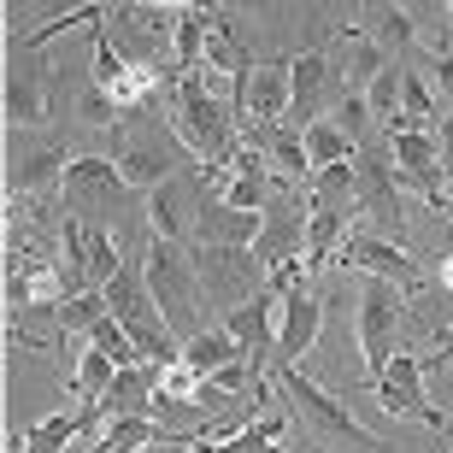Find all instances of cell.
<instances>
[{
	"instance_id": "1",
	"label": "cell",
	"mask_w": 453,
	"mask_h": 453,
	"mask_svg": "<svg viewBox=\"0 0 453 453\" xmlns=\"http://www.w3.org/2000/svg\"><path fill=\"white\" fill-rule=\"evenodd\" d=\"M142 277H148L153 301L165 312V330L177 342H195L206 324V288H201V265H195V248L188 242H148V259H142Z\"/></svg>"
},
{
	"instance_id": "2",
	"label": "cell",
	"mask_w": 453,
	"mask_h": 453,
	"mask_svg": "<svg viewBox=\"0 0 453 453\" xmlns=\"http://www.w3.org/2000/svg\"><path fill=\"white\" fill-rule=\"evenodd\" d=\"M271 383L283 388L288 418L301 424L319 448H359V453H388V448H395V441H383L377 430H365V424L353 418L336 395H324V388L312 383L301 365H277V371H271Z\"/></svg>"
},
{
	"instance_id": "3",
	"label": "cell",
	"mask_w": 453,
	"mask_h": 453,
	"mask_svg": "<svg viewBox=\"0 0 453 453\" xmlns=\"http://www.w3.org/2000/svg\"><path fill=\"white\" fill-rule=\"evenodd\" d=\"M171 130L183 135V148H195L206 165L235 159V112L201 83V71L171 83Z\"/></svg>"
},
{
	"instance_id": "4",
	"label": "cell",
	"mask_w": 453,
	"mask_h": 453,
	"mask_svg": "<svg viewBox=\"0 0 453 453\" xmlns=\"http://www.w3.org/2000/svg\"><path fill=\"white\" fill-rule=\"evenodd\" d=\"M118 130H124V142H118V177H124V188H159V183H171V177H177V159H183V148H177V142H183V135L171 130V124H159V118H124V124H118Z\"/></svg>"
},
{
	"instance_id": "5",
	"label": "cell",
	"mask_w": 453,
	"mask_h": 453,
	"mask_svg": "<svg viewBox=\"0 0 453 453\" xmlns=\"http://www.w3.org/2000/svg\"><path fill=\"white\" fill-rule=\"evenodd\" d=\"M353 177H359V212H365L371 235L401 242L406 230V201H401V171L388 159V135H371L353 153Z\"/></svg>"
},
{
	"instance_id": "6",
	"label": "cell",
	"mask_w": 453,
	"mask_h": 453,
	"mask_svg": "<svg viewBox=\"0 0 453 453\" xmlns=\"http://www.w3.org/2000/svg\"><path fill=\"white\" fill-rule=\"evenodd\" d=\"M59 195H65V219L88 224V230H106V219H112L118 206H130V188L118 177L112 153H77Z\"/></svg>"
},
{
	"instance_id": "7",
	"label": "cell",
	"mask_w": 453,
	"mask_h": 453,
	"mask_svg": "<svg viewBox=\"0 0 453 453\" xmlns=\"http://www.w3.org/2000/svg\"><path fill=\"white\" fill-rule=\"evenodd\" d=\"M195 265H201L206 306H219L224 319L242 312L253 295H265V277H271L253 248H195Z\"/></svg>"
},
{
	"instance_id": "8",
	"label": "cell",
	"mask_w": 453,
	"mask_h": 453,
	"mask_svg": "<svg viewBox=\"0 0 453 453\" xmlns=\"http://www.w3.org/2000/svg\"><path fill=\"white\" fill-rule=\"evenodd\" d=\"M406 288H395V283H377L371 277L365 288H359V359H365V377H371V388L383 383V371H388V359H395V330H401V319H406V301H401Z\"/></svg>"
},
{
	"instance_id": "9",
	"label": "cell",
	"mask_w": 453,
	"mask_h": 453,
	"mask_svg": "<svg viewBox=\"0 0 453 453\" xmlns=\"http://www.w3.org/2000/svg\"><path fill=\"white\" fill-rule=\"evenodd\" d=\"M336 259H342V265H353V271H365V277H377V283L424 288V265L401 248V242H383V235H348Z\"/></svg>"
},
{
	"instance_id": "10",
	"label": "cell",
	"mask_w": 453,
	"mask_h": 453,
	"mask_svg": "<svg viewBox=\"0 0 453 453\" xmlns=\"http://www.w3.org/2000/svg\"><path fill=\"white\" fill-rule=\"evenodd\" d=\"M288 101H295V71H288V59H259V65L248 71V83H242V112H248V124L277 130L288 118Z\"/></svg>"
},
{
	"instance_id": "11",
	"label": "cell",
	"mask_w": 453,
	"mask_h": 453,
	"mask_svg": "<svg viewBox=\"0 0 453 453\" xmlns=\"http://www.w3.org/2000/svg\"><path fill=\"white\" fill-rule=\"evenodd\" d=\"M295 71V101H288V130H312L324 118V101L336 95V65H330V53L324 48H306L288 59Z\"/></svg>"
},
{
	"instance_id": "12",
	"label": "cell",
	"mask_w": 453,
	"mask_h": 453,
	"mask_svg": "<svg viewBox=\"0 0 453 453\" xmlns=\"http://www.w3.org/2000/svg\"><path fill=\"white\" fill-rule=\"evenodd\" d=\"M319 336H324V301L312 295V288L288 295L283 319H277V353H271V371H277V365H301L306 353L319 348ZM271 371H265V377H271Z\"/></svg>"
},
{
	"instance_id": "13",
	"label": "cell",
	"mask_w": 453,
	"mask_h": 453,
	"mask_svg": "<svg viewBox=\"0 0 453 453\" xmlns=\"http://www.w3.org/2000/svg\"><path fill=\"white\" fill-rule=\"evenodd\" d=\"M377 401L388 406V412H406V418H424L430 430H441V406H430L424 401V359H412V353H395L388 359V371H383V383L371 388Z\"/></svg>"
},
{
	"instance_id": "14",
	"label": "cell",
	"mask_w": 453,
	"mask_h": 453,
	"mask_svg": "<svg viewBox=\"0 0 453 453\" xmlns=\"http://www.w3.org/2000/svg\"><path fill=\"white\" fill-rule=\"evenodd\" d=\"M195 188H201V177H171L148 195V224L159 242H188V230L201 224V206H188Z\"/></svg>"
},
{
	"instance_id": "15",
	"label": "cell",
	"mask_w": 453,
	"mask_h": 453,
	"mask_svg": "<svg viewBox=\"0 0 453 453\" xmlns=\"http://www.w3.org/2000/svg\"><path fill=\"white\" fill-rule=\"evenodd\" d=\"M248 148L259 153L265 171H277L283 183H312V159H306V148H301V130H288V124L259 130V124H248Z\"/></svg>"
},
{
	"instance_id": "16",
	"label": "cell",
	"mask_w": 453,
	"mask_h": 453,
	"mask_svg": "<svg viewBox=\"0 0 453 453\" xmlns=\"http://www.w3.org/2000/svg\"><path fill=\"white\" fill-rule=\"evenodd\" d=\"M388 135V159L401 165V177L424 183L430 195H441V148L436 130H383Z\"/></svg>"
},
{
	"instance_id": "17",
	"label": "cell",
	"mask_w": 453,
	"mask_h": 453,
	"mask_svg": "<svg viewBox=\"0 0 453 453\" xmlns=\"http://www.w3.org/2000/svg\"><path fill=\"white\" fill-rule=\"evenodd\" d=\"M253 253H259V265H283V259H301L306 253V212L301 206H265V230H259V242H253Z\"/></svg>"
},
{
	"instance_id": "18",
	"label": "cell",
	"mask_w": 453,
	"mask_h": 453,
	"mask_svg": "<svg viewBox=\"0 0 453 453\" xmlns=\"http://www.w3.org/2000/svg\"><path fill=\"white\" fill-rule=\"evenodd\" d=\"M6 124L12 130L48 124V83H42V65H35L30 53L12 59V77H6Z\"/></svg>"
},
{
	"instance_id": "19",
	"label": "cell",
	"mask_w": 453,
	"mask_h": 453,
	"mask_svg": "<svg viewBox=\"0 0 453 453\" xmlns=\"http://www.w3.org/2000/svg\"><path fill=\"white\" fill-rule=\"evenodd\" d=\"M159 371H165V365H153V359H142V365H124V371L112 377V388H106L101 412H106V418H148L153 395H159Z\"/></svg>"
},
{
	"instance_id": "20",
	"label": "cell",
	"mask_w": 453,
	"mask_h": 453,
	"mask_svg": "<svg viewBox=\"0 0 453 453\" xmlns=\"http://www.w3.org/2000/svg\"><path fill=\"white\" fill-rule=\"evenodd\" d=\"M259 230H265V212H235V206H224V201H206L201 224H195L201 248H253Z\"/></svg>"
},
{
	"instance_id": "21",
	"label": "cell",
	"mask_w": 453,
	"mask_h": 453,
	"mask_svg": "<svg viewBox=\"0 0 453 453\" xmlns=\"http://www.w3.org/2000/svg\"><path fill=\"white\" fill-rule=\"evenodd\" d=\"M365 35L395 65H412L418 59V18L406 12V6H365Z\"/></svg>"
},
{
	"instance_id": "22",
	"label": "cell",
	"mask_w": 453,
	"mask_h": 453,
	"mask_svg": "<svg viewBox=\"0 0 453 453\" xmlns=\"http://www.w3.org/2000/svg\"><path fill=\"white\" fill-rule=\"evenodd\" d=\"M306 206H312V212H342V219H353V212H359V177H353V159H348V165L312 171Z\"/></svg>"
},
{
	"instance_id": "23",
	"label": "cell",
	"mask_w": 453,
	"mask_h": 453,
	"mask_svg": "<svg viewBox=\"0 0 453 453\" xmlns=\"http://www.w3.org/2000/svg\"><path fill=\"white\" fill-rule=\"evenodd\" d=\"M183 365L195 377H219L230 365H248V348L230 336V330H201L195 342H183Z\"/></svg>"
},
{
	"instance_id": "24",
	"label": "cell",
	"mask_w": 453,
	"mask_h": 453,
	"mask_svg": "<svg viewBox=\"0 0 453 453\" xmlns=\"http://www.w3.org/2000/svg\"><path fill=\"white\" fill-rule=\"evenodd\" d=\"M342 48H348V65H342V95H365V88L383 77L388 53L377 48L365 30H348V35H342Z\"/></svg>"
},
{
	"instance_id": "25",
	"label": "cell",
	"mask_w": 453,
	"mask_h": 453,
	"mask_svg": "<svg viewBox=\"0 0 453 453\" xmlns=\"http://www.w3.org/2000/svg\"><path fill=\"white\" fill-rule=\"evenodd\" d=\"M71 159H77V153H59V148L18 159V165H12V201H18V195H48V188H65Z\"/></svg>"
},
{
	"instance_id": "26",
	"label": "cell",
	"mask_w": 453,
	"mask_h": 453,
	"mask_svg": "<svg viewBox=\"0 0 453 453\" xmlns=\"http://www.w3.org/2000/svg\"><path fill=\"white\" fill-rule=\"evenodd\" d=\"M212 24H219V12H206V6H183L177 12V77H195L206 59V35H212Z\"/></svg>"
},
{
	"instance_id": "27",
	"label": "cell",
	"mask_w": 453,
	"mask_h": 453,
	"mask_svg": "<svg viewBox=\"0 0 453 453\" xmlns=\"http://www.w3.org/2000/svg\"><path fill=\"white\" fill-rule=\"evenodd\" d=\"M165 448V430L153 418H106L101 424V453H153Z\"/></svg>"
},
{
	"instance_id": "28",
	"label": "cell",
	"mask_w": 453,
	"mask_h": 453,
	"mask_svg": "<svg viewBox=\"0 0 453 453\" xmlns=\"http://www.w3.org/2000/svg\"><path fill=\"white\" fill-rule=\"evenodd\" d=\"M301 148H306V159H312V171H324V165H348L353 153V142L336 130V118H319L312 130H301Z\"/></svg>"
},
{
	"instance_id": "29",
	"label": "cell",
	"mask_w": 453,
	"mask_h": 453,
	"mask_svg": "<svg viewBox=\"0 0 453 453\" xmlns=\"http://www.w3.org/2000/svg\"><path fill=\"white\" fill-rule=\"evenodd\" d=\"M348 242V219L342 212H306V265L319 271L324 259H336Z\"/></svg>"
},
{
	"instance_id": "30",
	"label": "cell",
	"mask_w": 453,
	"mask_h": 453,
	"mask_svg": "<svg viewBox=\"0 0 453 453\" xmlns=\"http://www.w3.org/2000/svg\"><path fill=\"white\" fill-rule=\"evenodd\" d=\"M101 319H112L106 288H83V295H71V301L59 306V336H88Z\"/></svg>"
},
{
	"instance_id": "31",
	"label": "cell",
	"mask_w": 453,
	"mask_h": 453,
	"mask_svg": "<svg viewBox=\"0 0 453 453\" xmlns=\"http://www.w3.org/2000/svg\"><path fill=\"white\" fill-rule=\"evenodd\" d=\"M112 377H118V365H112V359H106L101 348H83V359H77V371H71V388L83 395V406H95V401H106Z\"/></svg>"
},
{
	"instance_id": "32",
	"label": "cell",
	"mask_w": 453,
	"mask_h": 453,
	"mask_svg": "<svg viewBox=\"0 0 453 453\" xmlns=\"http://www.w3.org/2000/svg\"><path fill=\"white\" fill-rule=\"evenodd\" d=\"M401 124L406 130H430L436 124V95L424 83V71L406 65V83H401Z\"/></svg>"
},
{
	"instance_id": "33",
	"label": "cell",
	"mask_w": 453,
	"mask_h": 453,
	"mask_svg": "<svg viewBox=\"0 0 453 453\" xmlns=\"http://www.w3.org/2000/svg\"><path fill=\"white\" fill-rule=\"evenodd\" d=\"M88 288H106L124 271V259H118V242H112V230H88Z\"/></svg>"
},
{
	"instance_id": "34",
	"label": "cell",
	"mask_w": 453,
	"mask_h": 453,
	"mask_svg": "<svg viewBox=\"0 0 453 453\" xmlns=\"http://www.w3.org/2000/svg\"><path fill=\"white\" fill-rule=\"evenodd\" d=\"M124 71H130V59L112 48V30H106V24H95V77H88V83H95V88H112Z\"/></svg>"
},
{
	"instance_id": "35",
	"label": "cell",
	"mask_w": 453,
	"mask_h": 453,
	"mask_svg": "<svg viewBox=\"0 0 453 453\" xmlns=\"http://www.w3.org/2000/svg\"><path fill=\"white\" fill-rule=\"evenodd\" d=\"M371 124H377V118H371V101H365V95H342V106H336V130L348 135L353 148L377 135V130H371Z\"/></svg>"
},
{
	"instance_id": "36",
	"label": "cell",
	"mask_w": 453,
	"mask_h": 453,
	"mask_svg": "<svg viewBox=\"0 0 453 453\" xmlns=\"http://www.w3.org/2000/svg\"><path fill=\"white\" fill-rule=\"evenodd\" d=\"M201 388H206V377H195V371H188L183 359L159 371V401H183V406H201Z\"/></svg>"
},
{
	"instance_id": "37",
	"label": "cell",
	"mask_w": 453,
	"mask_h": 453,
	"mask_svg": "<svg viewBox=\"0 0 453 453\" xmlns=\"http://www.w3.org/2000/svg\"><path fill=\"white\" fill-rule=\"evenodd\" d=\"M77 118H83L88 130H118V124H124V112L112 106V95H106V88H95V83L77 95Z\"/></svg>"
},
{
	"instance_id": "38",
	"label": "cell",
	"mask_w": 453,
	"mask_h": 453,
	"mask_svg": "<svg viewBox=\"0 0 453 453\" xmlns=\"http://www.w3.org/2000/svg\"><path fill=\"white\" fill-rule=\"evenodd\" d=\"M101 18H106V6H77V12L53 18V24H42V30H30V35H24V48H42V42H53V35L77 30V24H101Z\"/></svg>"
},
{
	"instance_id": "39",
	"label": "cell",
	"mask_w": 453,
	"mask_h": 453,
	"mask_svg": "<svg viewBox=\"0 0 453 453\" xmlns=\"http://www.w3.org/2000/svg\"><path fill=\"white\" fill-rule=\"evenodd\" d=\"M424 71H430V83L441 88V101H448V112H453V59H448V53H430V65H424Z\"/></svg>"
},
{
	"instance_id": "40",
	"label": "cell",
	"mask_w": 453,
	"mask_h": 453,
	"mask_svg": "<svg viewBox=\"0 0 453 453\" xmlns=\"http://www.w3.org/2000/svg\"><path fill=\"white\" fill-rule=\"evenodd\" d=\"M436 148H441V177L453 183V112L441 118V130H436Z\"/></svg>"
},
{
	"instance_id": "41",
	"label": "cell",
	"mask_w": 453,
	"mask_h": 453,
	"mask_svg": "<svg viewBox=\"0 0 453 453\" xmlns=\"http://www.w3.org/2000/svg\"><path fill=\"white\" fill-rule=\"evenodd\" d=\"M441 365H453V324H448V330L436 336V353L424 359V371H441Z\"/></svg>"
},
{
	"instance_id": "42",
	"label": "cell",
	"mask_w": 453,
	"mask_h": 453,
	"mask_svg": "<svg viewBox=\"0 0 453 453\" xmlns=\"http://www.w3.org/2000/svg\"><path fill=\"white\" fill-rule=\"evenodd\" d=\"M436 53H448V59H453V24H441V35H436Z\"/></svg>"
},
{
	"instance_id": "43",
	"label": "cell",
	"mask_w": 453,
	"mask_h": 453,
	"mask_svg": "<svg viewBox=\"0 0 453 453\" xmlns=\"http://www.w3.org/2000/svg\"><path fill=\"white\" fill-rule=\"evenodd\" d=\"M441 288L453 295V253H448V265H441Z\"/></svg>"
},
{
	"instance_id": "44",
	"label": "cell",
	"mask_w": 453,
	"mask_h": 453,
	"mask_svg": "<svg viewBox=\"0 0 453 453\" xmlns=\"http://www.w3.org/2000/svg\"><path fill=\"white\" fill-rule=\"evenodd\" d=\"M448 453H453V448H448Z\"/></svg>"
}]
</instances>
